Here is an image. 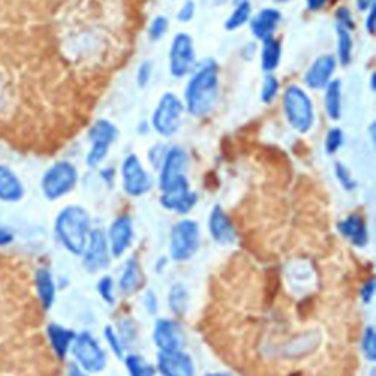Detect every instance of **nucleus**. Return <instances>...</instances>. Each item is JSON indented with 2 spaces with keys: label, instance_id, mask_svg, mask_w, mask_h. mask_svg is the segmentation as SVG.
<instances>
[{
  "label": "nucleus",
  "instance_id": "f257e3e1",
  "mask_svg": "<svg viewBox=\"0 0 376 376\" xmlns=\"http://www.w3.org/2000/svg\"><path fill=\"white\" fill-rule=\"evenodd\" d=\"M219 99V68L212 59L201 62L184 92V108L194 118H204L212 114Z\"/></svg>",
  "mask_w": 376,
  "mask_h": 376
},
{
  "label": "nucleus",
  "instance_id": "f03ea898",
  "mask_svg": "<svg viewBox=\"0 0 376 376\" xmlns=\"http://www.w3.org/2000/svg\"><path fill=\"white\" fill-rule=\"evenodd\" d=\"M55 231L59 241L72 255H82L86 250L90 228V215L84 207L72 204L62 209L56 216Z\"/></svg>",
  "mask_w": 376,
  "mask_h": 376
},
{
  "label": "nucleus",
  "instance_id": "7ed1b4c3",
  "mask_svg": "<svg viewBox=\"0 0 376 376\" xmlns=\"http://www.w3.org/2000/svg\"><path fill=\"white\" fill-rule=\"evenodd\" d=\"M282 109L291 128L307 134L315 125V108L306 90L300 86H288L282 97Z\"/></svg>",
  "mask_w": 376,
  "mask_h": 376
},
{
  "label": "nucleus",
  "instance_id": "20e7f679",
  "mask_svg": "<svg viewBox=\"0 0 376 376\" xmlns=\"http://www.w3.org/2000/svg\"><path fill=\"white\" fill-rule=\"evenodd\" d=\"M78 182V171L75 165L68 160L53 163L41 178V192L50 201L59 200L70 194Z\"/></svg>",
  "mask_w": 376,
  "mask_h": 376
},
{
  "label": "nucleus",
  "instance_id": "39448f33",
  "mask_svg": "<svg viewBox=\"0 0 376 376\" xmlns=\"http://www.w3.org/2000/svg\"><path fill=\"white\" fill-rule=\"evenodd\" d=\"M184 114V103L174 93H165L152 115V127L162 136L170 138L175 136L181 127V119Z\"/></svg>",
  "mask_w": 376,
  "mask_h": 376
},
{
  "label": "nucleus",
  "instance_id": "423d86ee",
  "mask_svg": "<svg viewBox=\"0 0 376 376\" xmlns=\"http://www.w3.org/2000/svg\"><path fill=\"white\" fill-rule=\"evenodd\" d=\"M200 247V229L192 219L179 221L171 231V256L177 262L192 259Z\"/></svg>",
  "mask_w": 376,
  "mask_h": 376
},
{
  "label": "nucleus",
  "instance_id": "0eeeda50",
  "mask_svg": "<svg viewBox=\"0 0 376 376\" xmlns=\"http://www.w3.org/2000/svg\"><path fill=\"white\" fill-rule=\"evenodd\" d=\"M118 134L119 131L115 127V123L108 119H99L92 125L89 131L92 148L87 155V165L90 168H97L106 159L111 145L118 138Z\"/></svg>",
  "mask_w": 376,
  "mask_h": 376
},
{
  "label": "nucleus",
  "instance_id": "6e6552de",
  "mask_svg": "<svg viewBox=\"0 0 376 376\" xmlns=\"http://www.w3.org/2000/svg\"><path fill=\"white\" fill-rule=\"evenodd\" d=\"M196 67V49L193 37L187 33H178L170 49V71L175 78H184L192 74Z\"/></svg>",
  "mask_w": 376,
  "mask_h": 376
},
{
  "label": "nucleus",
  "instance_id": "1a4fd4ad",
  "mask_svg": "<svg viewBox=\"0 0 376 376\" xmlns=\"http://www.w3.org/2000/svg\"><path fill=\"white\" fill-rule=\"evenodd\" d=\"M122 188L131 197H141L152 188L149 172L144 170L137 155H128L121 166Z\"/></svg>",
  "mask_w": 376,
  "mask_h": 376
},
{
  "label": "nucleus",
  "instance_id": "9d476101",
  "mask_svg": "<svg viewBox=\"0 0 376 376\" xmlns=\"http://www.w3.org/2000/svg\"><path fill=\"white\" fill-rule=\"evenodd\" d=\"M199 197L197 194L192 190L190 181L187 177L181 178L175 184H172L170 188L162 192L160 194V204L168 209L171 212H175L178 215H187L190 214Z\"/></svg>",
  "mask_w": 376,
  "mask_h": 376
},
{
  "label": "nucleus",
  "instance_id": "9b49d317",
  "mask_svg": "<svg viewBox=\"0 0 376 376\" xmlns=\"http://www.w3.org/2000/svg\"><path fill=\"white\" fill-rule=\"evenodd\" d=\"M74 356L87 372H100L106 366V356L99 343L89 332H82L74 340Z\"/></svg>",
  "mask_w": 376,
  "mask_h": 376
},
{
  "label": "nucleus",
  "instance_id": "f8f14e48",
  "mask_svg": "<svg viewBox=\"0 0 376 376\" xmlns=\"http://www.w3.org/2000/svg\"><path fill=\"white\" fill-rule=\"evenodd\" d=\"M188 166V155L181 148H171L166 150L165 159L159 168V188L160 192L170 188L172 184L187 177L185 171Z\"/></svg>",
  "mask_w": 376,
  "mask_h": 376
},
{
  "label": "nucleus",
  "instance_id": "ddd939ff",
  "mask_svg": "<svg viewBox=\"0 0 376 376\" xmlns=\"http://www.w3.org/2000/svg\"><path fill=\"white\" fill-rule=\"evenodd\" d=\"M109 263V244L106 234H104L100 228L92 229L84 250L86 269L89 272H99L101 269H106Z\"/></svg>",
  "mask_w": 376,
  "mask_h": 376
},
{
  "label": "nucleus",
  "instance_id": "4468645a",
  "mask_svg": "<svg viewBox=\"0 0 376 376\" xmlns=\"http://www.w3.org/2000/svg\"><path fill=\"white\" fill-rule=\"evenodd\" d=\"M337 59L332 55H322L311 62L309 70L304 72V84L310 90H321L332 81L333 72L337 70Z\"/></svg>",
  "mask_w": 376,
  "mask_h": 376
},
{
  "label": "nucleus",
  "instance_id": "2eb2a0df",
  "mask_svg": "<svg viewBox=\"0 0 376 376\" xmlns=\"http://www.w3.org/2000/svg\"><path fill=\"white\" fill-rule=\"evenodd\" d=\"M153 340L157 348L163 353L179 351L184 345V333L175 321L159 319L155 326Z\"/></svg>",
  "mask_w": 376,
  "mask_h": 376
},
{
  "label": "nucleus",
  "instance_id": "dca6fc26",
  "mask_svg": "<svg viewBox=\"0 0 376 376\" xmlns=\"http://www.w3.org/2000/svg\"><path fill=\"white\" fill-rule=\"evenodd\" d=\"M157 369L163 376H194V365L187 353L160 351L157 356Z\"/></svg>",
  "mask_w": 376,
  "mask_h": 376
},
{
  "label": "nucleus",
  "instance_id": "f3484780",
  "mask_svg": "<svg viewBox=\"0 0 376 376\" xmlns=\"http://www.w3.org/2000/svg\"><path fill=\"white\" fill-rule=\"evenodd\" d=\"M207 226L211 237L221 245L233 244L237 238L236 228L221 206H215L211 211Z\"/></svg>",
  "mask_w": 376,
  "mask_h": 376
},
{
  "label": "nucleus",
  "instance_id": "a211bd4d",
  "mask_svg": "<svg viewBox=\"0 0 376 376\" xmlns=\"http://www.w3.org/2000/svg\"><path fill=\"white\" fill-rule=\"evenodd\" d=\"M133 221L128 215L118 216L109 229L111 253L114 258H121L133 241Z\"/></svg>",
  "mask_w": 376,
  "mask_h": 376
},
{
  "label": "nucleus",
  "instance_id": "6ab92c4d",
  "mask_svg": "<svg viewBox=\"0 0 376 376\" xmlns=\"http://www.w3.org/2000/svg\"><path fill=\"white\" fill-rule=\"evenodd\" d=\"M282 19V15L278 9L275 8H265L262 11H259L255 16L250 18V30H252L253 35L260 40L265 41L267 38H272L280 23Z\"/></svg>",
  "mask_w": 376,
  "mask_h": 376
},
{
  "label": "nucleus",
  "instance_id": "aec40b11",
  "mask_svg": "<svg viewBox=\"0 0 376 376\" xmlns=\"http://www.w3.org/2000/svg\"><path fill=\"white\" fill-rule=\"evenodd\" d=\"M338 231L354 247L363 248L369 243V231H367L366 221L358 214L348 215L345 219H343L338 223Z\"/></svg>",
  "mask_w": 376,
  "mask_h": 376
},
{
  "label": "nucleus",
  "instance_id": "412c9836",
  "mask_svg": "<svg viewBox=\"0 0 376 376\" xmlns=\"http://www.w3.org/2000/svg\"><path fill=\"white\" fill-rule=\"evenodd\" d=\"M26 194L19 177L5 165H0V201L16 203Z\"/></svg>",
  "mask_w": 376,
  "mask_h": 376
},
{
  "label": "nucleus",
  "instance_id": "4be33fe9",
  "mask_svg": "<svg viewBox=\"0 0 376 376\" xmlns=\"http://www.w3.org/2000/svg\"><path fill=\"white\" fill-rule=\"evenodd\" d=\"M324 106L326 116L332 121H338L343 114V92H341V81L332 79L325 87L324 96Z\"/></svg>",
  "mask_w": 376,
  "mask_h": 376
},
{
  "label": "nucleus",
  "instance_id": "5701e85b",
  "mask_svg": "<svg viewBox=\"0 0 376 376\" xmlns=\"http://www.w3.org/2000/svg\"><path fill=\"white\" fill-rule=\"evenodd\" d=\"M48 333H49L50 344L56 353V356L59 359H64L67 356L71 343H74L75 340V333L71 329H67L56 324L49 325Z\"/></svg>",
  "mask_w": 376,
  "mask_h": 376
},
{
  "label": "nucleus",
  "instance_id": "b1692460",
  "mask_svg": "<svg viewBox=\"0 0 376 376\" xmlns=\"http://www.w3.org/2000/svg\"><path fill=\"white\" fill-rule=\"evenodd\" d=\"M143 285V274H141V267L138 262L133 258L127 262L123 269V274L119 280V289L123 292V294H134L136 291H138Z\"/></svg>",
  "mask_w": 376,
  "mask_h": 376
},
{
  "label": "nucleus",
  "instance_id": "393cba45",
  "mask_svg": "<svg viewBox=\"0 0 376 376\" xmlns=\"http://www.w3.org/2000/svg\"><path fill=\"white\" fill-rule=\"evenodd\" d=\"M262 70L267 74H272L278 67L282 57L281 41L275 37L262 41Z\"/></svg>",
  "mask_w": 376,
  "mask_h": 376
},
{
  "label": "nucleus",
  "instance_id": "a878e982",
  "mask_svg": "<svg viewBox=\"0 0 376 376\" xmlns=\"http://www.w3.org/2000/svg\"><path fill=\"white\" fill-rule=\"evenodd\" d=\"M38 297L45 309H50L55 302V284L48 269H40L35 275Z\"/></svg>",
  "mask_w": 376,
  "mask_h": 376
},
{
  "label": "nucleus",
  "instance_id": "bb28decb",
  "mask_svg": "<svg viewBox=\"0 0 376 376\" xmlns=\"http://www.w3.org/2000/svg\"><path fill=\"white\" fill-rule=\"evenodd\" d=\"M336 59L343 67L350 65V62L353 59L351 31L344 27H338V26H337V56Z\"/></svg>",
  "mask_w": 376,
  "mask_h": 376
},
{
  "label": "nucleus",
  "instance_id": "cd10ccee",
  "mask_svg": "<svg viewBox=\"0 0 376 376\" xmlns=\"http://www.w3.org/2000/svg\"><path fill=\"white\" fill-rule=\"evenodd\" d=\"M250 18H252V4H250V0H244V2L234 5L233 12L229 13L225 23V28L228 31H236L245 26Z\"/></svg>",
  "mask_w": 376,
  "mask_h": 376
},
{
  "label": "nucleus",
  "instance_id": "c85d7f7f",
  "mask_svg": "<svg viewBox=\"0 0 376 376\" xmlns=\"http://www.w3.org/2000/svg\"><path fill=\"white\" fill-rule=\"evenodd\" d=\"M170 307L174 315L182 316L187 310V302H188V292L182 284L172 285L170 291Z\"/></svg>",
  "mask_w": 376,
  "mask_h": 376
},
{
  "label": "nucleus",
  "instance_id": "c756f323",
  "mask_svg": "<svg viewBox=\"0 0 376 376\" xmlns=\"http://www.w3.org/2000/svg\"><path fill=\"white\" fill-rule=\"evenodd\" d=\"M125 363H127L130 376H155V367L145 362L141 356H137V354H130L125 359Z\"/></svg>",
  "mask_w": 376,
  "mask_h": 376
},
{
  "label": "nucleus",
  "instance_id": "7c9ffc66",
  "mask_svg": "<svg viewBox=\"0 0 376 376\" xmlns=\"http://www.w3.org/2000/svg\"><path fill=\"white\" fill-rule=\"evenodd\" d=\"M280 93V81L274 74H267L262 82L260 99L263 103H272Z\"/></svg>",
  "mask_w": 376,
  "mask_h": 376
},
{
  "label": "nucleus",
  "instance_id": "2f4dec72",
  "mask_svg": "<svg viewBox=\"0 0 376 376\" xmlns=\"http://www.w3.org/2000/svg\"><path fill=\"white\" fill-rule=\"evenodd\" d=\"M344 144V131L338 127H333L328 130L326 137H325V153L332 156L336 155Z\"/></svg>",
  "mask_w": 376,
  "mask_h": 376
},
{
  "label": "nucleus",
  "instance_id": "473e14b6",
  "mask_svg": "<svg viewBox=\"0 0 376 376\" xmlns=\"http://www.w3.org/2000/svg\"><path fill=\"white\" fill-rule=\"evenodd\" d=\"M333 171H336V177L345 192H353L354 188L358 187V181L354 179L351 171L343 162H336V165H333Z\"/></svg>",
  "mask_w": 376,
  "mask_h": 376
},
{
  "label": "nucleus",
  "instance_id": "72a5a7b5",
  "mask_svg": "<svg viewBox=\"0 0 376 376\" xmlns=\"http://www.w3.org/2000/svg\"><path fill=\"white\" fill-rule=\"evenodd\" d=\"M170 28V19L166 15H156L149 26L148 34L152 41H159L165 34L168 33Z\"/></svg>",
  "mask_w": 376,
  "mask_h": 376
},
{
  "label": "nucleus",
  "instance_id": "f704fd0d",
  "mask_svg": "<svg viewBox=\"0 0 376 376\" xmlns=\"http://www.w3.org/2000/svg\"><path fill=\"white\" fill-rule=\"evenodd\" d=\"M376 336H375V331L372 326H367L365 333H363V340H362V350L365 358L369 362H375L376 360Z\"/></svg>",
  "mask_w": 376,
  "mask_h": 376
},
{
  "label": "nucleus",
  "instance_id": "c9c22d12",
  "mask_svg": "<svg viewBox=\"0 0 376 376\" xmlns=\"http://www.w3.org/2000/svg\"><path fill=\"white\" fill-rule=\"evenodd\" d=\"M152 75H153V64L150 60H143L141 64L137 68V74H136V79H137V84L140 89H144L149 86V82L152 81Z\"/></svg>",
  "mask_w": 376,
  "mask_h": 376
},
{
  "label": "nucleus",
  "instance_id": "e433bc0d",
  "mask_svg": "<svg viewBox=\"0 0 376 376\" xmlns=\"http://www.w3.org/2000/svg\"><path fill=\"white\" fill-rule=\"evenodd\" d=\"M99 292L101 299L106 302L108 304H114L115 303V296H114V282H112V278L111 277H103L99 282V287H97Z\"/></svg>",
  "mask_w": 376,
  "mask_h": 376
},
{
  "label": "nucleus",
  "instance_id": "4c0bfd02",
  "mask_svg": "<svg viewBox=\"0 0 376 376\" xmlns=\"http://www.w3.org/2000/svg\"><path fill=\"white\" fill-rule=\"evenodd\" d=\"M104 338L108 340L111 348H112L114 353H115V356H118L119 359H122V358H123V347H122V343H121V340L118 338L116 332L114 331L112 326H106V328H104Z\"/></svg>",
  "mask_w": 376,
  "mask_h": 376
},
{
  "label": "nucleus",
  "instance_id": "58836bf2",
  "mask_svg": "<svg viewBox=\"0 0 376 376\" xmlns=\"http://www.w3.org/2000/svg\"><path fill=\"white\" fill-rule=\"evenodd\" d=\"M194 15H196V4L193 2V0H185L177 13V19L179 21V23L187 24L194 18Z\"/></svg>",
  "mask_w": 376,
  "mask_h": 376
},
{
  "label": "nucleus",
  "instance_id": "ea45409f",
  "mask_svg": "<svg viewBox=\"0 0 376 376\" xmlns=\"http://www.w3.org/2000/svg\"><path fill=\"white\" fill-rule=\"evenodd\" d=\"M336 23L338 27H344V28L351 31L354 28V21H353L351 11L345 6L338 8L336 12Z\"/></svg>",
  "mask_w": 376,
  "mask_h": 376
},
{
  "label": "nucleus",
  "instance_id": "a19ab883",
  "mask_svg": "<svg viewBox=\"0 0 376 376\" xmlns=\"http://www.w3.org/2000/svg\"><path fill=\"white\" fill-rule=\"evenodd\" d=\"M373 294H375V280L372 278V280H369V281L365 284V287H363V289H362V300L367 304V303L372 302Z\"/></svg>",
  "mask_w": 376,
  "mask_h": 376
},
{
  "label": "nucleus",
  "instance_id": "79ce46f5",
  "mask_svg": "<svg viewBox=\"0 0 376 376\" xmlns=\"http://www.w3.org/2000/svg\"><path fill=\"white\" fill-rule=\"evenodd\" d=\"M375 6H372L367 11V15H366V19H365V27H366V30H367V33L370 35L375 34Z\"/></svg>",
  "mask_w": 376,
  "mask_h": 376
},
{
  "label": "nucleus",
  "instance_id": "37998d69",
  "mask_svg": "<svg viewBox=\"0 0 376 376\" xmlns=\"http://www.w3.org/2000/svg\"><path fill=\"white\" fill-rule=\"evenodd\" d=\"M13 241V234L6 228H0V247H5Z\"/></svg>",
  "mask_w": 376,
  "mask_h": 376
},
{
  "label": "nucleus",
  "instance_id": "c03bdc74",
  "mask_svg": "<svg viewBox=\"0 0 376 376\" xmlns=\"http://www.w3.org/2000/svg\"><path fill=\"white\" fill-rule=\"evenodd\" d=\"M328 2H329V0H306V5H307V8L310 11L318 12V11L324 9Z\"/></svg>",
  "mask_w": 376,
  "mask_h": 376
},
{
  "label": "nucleus",
  "instance_id": "a18cd8bd",
  "mask_svg": "<svg viewBox=\"0 0 376 376\" xmlns=\"http://www.w3.org/2000/svg\"><path fill=\"white\" fill-rule=\"evenodd\" d=\"M145 304H148V309L150 313H156L157 310V302H156V296L155 292L149 291L148 296H145Z\"/></svg>",
  "mask_w": 376,
  "mask_h": 376
},
{
  "label": "nucleus",
  "instance_id": "49530a36",
  "mask_svg": "<svg viewBox=\"0 0 376 376\" xmlns=\"http://www.w3.org/2000/svg\"><path fill=\"white\" fill-rule=\"evenodd\" d=\"M358 9L362 12H367L372 6H375V0H356Z\"/></svg>",
  "mask_w": 376,
  "mask_h": 376
},
{
  "label": "nucleus",
  "instance_id": "de8ad7c7",
  "mask_svg": "<svg viewBox=\"0 0 376 376\" xmlns=\"http://www.w3.org/2000/svg\"><path fill=\"white\" fill-rule=\"evenodd\" d=\"M114 175H115V172H114L112 168H108V170H103L101 171V177L104 178V181H108L109 184L114 181Z\"/></svg>",
  "mask_w": 376,
  "mask_h": 376
},
{
  "label": "nucleus",
  "instance_id": "09e8293b",
  "mask_svg": "<svg viewBox=\"0 0 376 376\" xmlns=\"http://www.w3.org/2000/svg\"><path fill=\"white\" fill-rule=\"evenodd\" d=\"M70 376H87L84 372H82L77 365H71L70 366Z\"/></svg>",
  "mask_w": 376,
  "mask_h": 376
},
{
  "label": "nucleus",
  "instance_id": "8fccbe9b",
  "mask_svg": "<svg viewBox=\"0 0 376 376\" xmlns=\"http://www.w3.org/2000/svg\"><path fill=\"white\" fill-rule=\"evenodd\" d=\"M228 2V0H214V4L215 5H223V4H226Z\"/></svg>",
  "mask_w": 376,
  "mask_h": 376
},
{
  "label": "nucleus",
  "instance_id": "3c124183",
  "mask_svg": "<svg viewBox=\"0 0 376 376\" xmlns=\"http://www.w3.org/2000/svg\"><path fill=\"white\" fill-rule=\"evenodd\" d=\"M274 2L275 4H287V2H289V0H274Z\"/></svg>",
  "mask_w": 376,
  "mask_h": 376
},
{
  "label": "nucleus",
  "instance_id": "603ef678",
  "mask_svg": "<svg viewBox=\"0 0 376 376\" xmlns=\"http://www.w3.org/2000/svg\"><path fill=\"white\" fill-rule=\"evenodd\" d=\"M206 376H226V375H222V373H209Z\"/></svg>",
  "mask_w": 376,
  "mask_h": 376
},
{
  "label": "nucleus",
  "instance_id": "864d4df0",
  "mask_svg": "<svg viewBox=\"0 0 376 376\" xmlns=\"http://www.w3.org/2000/svg\"><path fill=\"white\" fill-rule=\"evenodd\" d=\"M233 2H234V5H237V4H241V2H244V0H233Z\"/></svg>",
  "mask_w": 376,
  "mask_h": 376
}]
</instances>
